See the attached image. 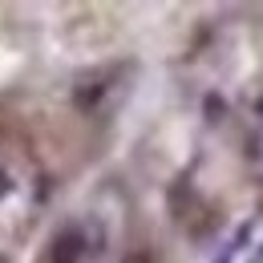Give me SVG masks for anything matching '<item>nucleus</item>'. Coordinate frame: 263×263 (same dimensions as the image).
<instances>
[{
	"label": "nucleus",
	"mask_w": 263,
	"mask_h": 263,
	"mask_svg": "<svg viewBox=\"0 0 263 263\" xmlns=\"http://www.w3.org/2000/svg\"><path fill=\"white\" fill-rule=\"evenodd\" d=\"M255 109H259V118H263V98H259V105H255Z\"/></svg>",
	"instance_id": "obj_8"
},
{
	"label": "nucleus",
	"mask_w": 263,
	"mask_h": 263,
	"mask_svg": "<svg viewBox=\"0 0 263 263\" xmlns=\"http://www.w3.org/2000/svg\"><path fill=\"white\" fill-rule=\"evenodd\" d=\"M8 191H12V178H8L4 170H0V195H8Z\"/></svg>",
	"instance_id": "obj_5"
},
{
	"label": "nucleus",
	"mask_w": 263,
	"mask_h": 263,
	"mask_svg": "<svg viewBox=\"0 0 263 263\" xmlns=\"http://www.w3.org/2000/svg\"><path fill=\"white\" fill-rule=\"evenodd\" d=\"M89 259V251H85V235L77 223H69L65 231H57L53 235V243H49V263H85Z\"/></svg>",
	"instance_id": "obj_2"
},
{
	"label": "nucleus",
	"mask_w": 263,
	"mask_h": 263,
	"mask_svg": "<svg viewBox=\"0 0 263 263\" xmlns=\"http://www.w3.org/2000/svg\"><path fill=\"white\" fill-rule=\"evenodd\" d=\"M122 85V65H93L81 69L73 77V89H69V101L77 114H101L109 93Z\"/></svg>",
	"instance_id": "obj_1"
},
{
	"label": "nucleus",
	"mask_w": 263,
	"mask_h": 263,
	"mask_svg": "<svg viewBox=\"0 0 263 263\" xmlns=\"http://www.w3.org/2000/svg\"><path fill=\"white\" fill-rule=\"evenodd\" d=\"M255 259H259V263H263V243H259V251H255Z\"/></svg>",
	"instance_id": "obj_6"
},
{
	"label": "nucleus",
	"mask_w": 263,
	"mask_h": 263,
	"mask_svg": "<svg viewBox=\"0 0 263 263\" xmlns=\"http://www.w3.org/2000/svg\"><path fill=\"white\" fill-rule=\"evenodd\" d=\"M202 114H206V122L215 126V122L227 118V101L219 98V93H206V98H202Z\"/></svg>",
	"instance_id": "obj_3"
},
{
	"label": "nucleus",
	"mask_w": 263,
	"mask_h": 263,
	"mask_svg": "<svg viewBox=\"0 0 263 263\" xmlns=\"http://www.w3.org/2000/svg\"><path fill=\"white\" fill-rule=\"evenodd\" d=\"M122 263H158V259H154L150 251H130V255H126Z\"/></svg>",
	"instance_id": "obj_4"
},
{
	"label": "nucleus",
	"mask_w": 263,
	"mask_h": 263,
	"mask_svg": "<svg viewBox=\"0 0 263 263\" xmlns=\"http://www.w3.org/2000/svg\"><path fill=\"white\" fill-rule=\"evenodd\" d=\"M0 263H12V259H8V255H4V251H0Z\"/></svg>",
	"instance_id": "obj_7"
}]
</instances>
